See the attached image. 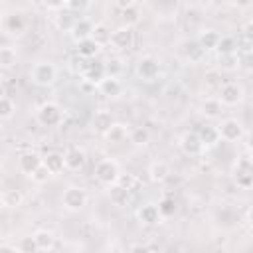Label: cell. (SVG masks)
<instances>
[{"label":"cell","mask_w":253,"mask_h":253,"mask_svg":"<svg viewBox=\"0 0 253 253\" xmlns=\"http://www.w3.org/2000/svg\"><path fill=\"white\" fill-rule=\"evenodd\" d=\"M231 176L241 190H249L253 186V162H251L249 154H243L235 160V164L231 168Z\"/></svg>","instance_id":"cell-1"},{"label":"cell","mask_w":253,"mask_h":253,"mask_svg":"<svg viewBox=\"0 0 253 253\" xmlns=\"http://www.w3.org/2000/svg\"><path fill=\"white\" fill-rule=\"evenodd\" d=\"M93 174H95V180H97L99 184H103V186L109 188V186L117 184L119 174H121V168H119V164H117L113 158H101V160L95 164Z\"/></svg>","instance_id":"cell-2"},{"label":"cell","mask_w":253,"mask_h":253,"mask_svg":"<svg viewBox=\"0 0 253 253\" xmlns=\"http://www.w3.org/2000/svg\"><path fill=\"white\" fill-rule=\"evenodd\" d=\"M57 77V67L51 61H38L32 65L30 69V79L38 85V87H47L55 81Z\"/></svg>","instance_id":"cell-3"},{"label":"cell","mask_w":253,"mask_h":253,"mask_svg":"<svg viewBox=\"0 0 253 253\" xmlns=\"http://www.w3.org/2000/svg\"><path fill=\"white\" fill-rule=\"evenodd\" d=\"M160 59H156L154 55H142L136 65H134V73L138 79L150 83V81H156L158 75H160Z\"/></svg>","instance_id":"cell-4"},{"label":"cell","mask_w":253,"mask_h":253,"mask_svg":"<svg viewBox=\"0 0 253 253\" xmlns=\"http://www.w3.org/2000/svg\"><path fill=\"white\" fill-rule=\"evenodd\" d=\"M61 206L67 211H81L87 206V192L79 186H67L61 194Z\"/></svg>","instance_id":"cell-5"},{"label":"cell","mask_w":253,"mask_h":253,"mask_svg":"<svg viewBox=\"0 0 253 253\" xmlns=\"http://www.w3.org/2000/svg\"><path fill=\"white\" fill-rule=\"evenodd\" d=\"M61 117H63L61 107L57 103H51V101L40 105L38 111H36V121L42 126H57L61 123Z\"/></svg>","instance_id":"cell-6"},{"label":"cell","mask_w":253,"mask_h":253,"mask_svg":"<svg viewBox=\"0 0 253 253\" xmlns=\"http://www.w3.org/2000/svg\"><path fill=\"white\" fill-rule=\"evenodd\" d=\"M243 97H245V91H243V87H241L239 83H235V81L223 83V85L219 87V95H217V99H219V103H221L223 107H235V105H239V103L243 101Z\"/></svg>","instance_id":"cell-7"},{"label":"cell","mask_w":253,"mask_h":253,"mask_svg":"<svg viewBox=\"0 0 253 253\" xmlns=\"http://www.w3.org/2000/svg\"><path fill=\"white\" fill-rule=\"evenodd\" d=\"M217 132H219V140L237 142V140L243 138L245 128H243L241 121H237V119H223V121L217 125Z\"/></svg>","instance_id":"cell-8"},{"label":"cell","mask_w":253,"mask_h":253,"mask_svg":"<svg viewBox=\"0 0 253 253\" xmlns=\"http://www.w3.org/2000/svg\"><path fill=\"white\" fill-rule=\"evenodd\" d=\"M109 43H111L115 49H119V51L132 47V43H134V32H132V26H126V24H125V26L113 30V32H111V40H109Z\"/></svg>","instance_id":"cell-9"},{"label":"cell","mask_w":253,"mask_h":253,"mask_svg":"<svg viewBox=\"0 0 253 253\" xmlns=\"http://www.w3.org/2000/svg\"><path fill=\"white\" fill-rule=\"evenodd\" d=\"M180 150L186 154V156H200L204 150H206V146L202 144V140H200V136H198V132H184L182 136H180Z\"/></svg>","instance_id":"cell-10"},{"label":"cell","mask_w":253,"mask_h":253,"mask_svg":"<svg viewBox=\"0 0 253 253\" xmlns=\"http://www.w3.org/2000/svg\"><path fill=\"white\" fill-rule=\"evenodd\" d=\"M63 162H65V170H71V172H79L85 162H87V154L83 148L79 146H71L63 152Z\"/></svg>","instance_id":"cell-11"},{"label":"cell","mask_w":253,"mask_h":253,"mask_svg":"<svg viewBox=\"0 0 253 253\" xmlns=\"http://www.w3.org/2000/svg\"><path fill=\"white\" fill-rule=\"evenodd\" d=\"M136 219H138L142 225L152 227V225H158V223L162 221V215H160V211H158V206L148 202V204H142V206L136 210Z\"/></svg>","instance_id":"cell-12"},{"label":"cell","mask_w":253,"mask_h":253,"mask_svg":"<svg viewBox=\"0 0 253 253\" xmlns=\"http://www.w3.org/2000/svg\"><path fill=\"white\" fill-rule=\"evenodd\" d=\"M2 28L12 36H20L26 30V16L22 12H8L2 20Z\"/></svg>","instance_id":"cell-13"},{"label":"cell","mask_w":253,"mask_h":253,"mask_svg":"<svg viewBox=\"0 0 253 253\" xmlns=\"http://www.w3.org/2000/svg\"><path fill=\"white\" fill-rule=\"evenodd\" d=\"M97 91L103 95V97H109V99H115L123 93V83L119 77H113V75H105L99 83H97Z\"/></svg>","instance_id":"cell-14"},{"label":"cell","mask_w":253,"mask_h":253,"mask_svg":"<svg viewBox=\"0 0 253 253\" xmlns=\"http://www.w3.org/2000/svg\"><path fill=\"white\" fill-rule=\"evenodd\" d=\"M105 75H107V73H105V63L87 59V65H85V69H83V73H81V79L97 87V83H99Z\"/></svg>","instance_id":"cell-15"},{"label":"cell","mask_w":253,"mask_h":253,"mask_svg":"<svg viewBox=\"0 0 253 253\" xmlns=\"http://www.w3.org/2000/svg\"><path fill=\"white\" fill-rule=\"evenodd\" d=\"M170 166H168V162H164V160H154V162H150V166H148V178H150V182H154V184H162L164 180H168L170 178Z\"/></svg>","instance_id":"cell-16"},{"label":"cell","mask_w":253,"mask_h":253,"mask_svg":"<svg viewBox=\"0 0 253 253\" xmlns=\"http://www.w3.org/2000/svg\"><path fill=\"white\" fill-rule=\"evenodd\" d=\"M221 109H223V105L219 103L217 97H208L200 103V115L206 119H211V121L221 117Z\"/></svg>","instance_id":"cell-17"},{"label":"cell","mask_w":253,"mask_h":253,"mask_svg":"<svg viewBox=\"0 0 253 253\" xmlns=\"http://www.w3.org/2000/svg\"><path fill=\"white\" fill-rule=\"evenodd\" d=\"M0 204L2 208H8V210H16L24 204V194L16 188H8V190H2L0 192Z\"/></svg>","instance_id":"cell-18"},{"label":"cell","mask_w":253,"mask_h":253,"mask_svg":"<svg viewBox=\"0 0 253 253\" xmlns=\"http://www.w3.org/2000/svg\"><path fill=\"white\" fill-rule=\"evenodd\" d=\"M40 164H42V156H40L38 152H34V150H28V152L20 154V158H18L20 170H22L24 174H28V176H30Z\"/></svg>","instance_id":"cell-19"},{"label":"cell","mask_w":253,"mask_h":253,"mask_svg":"<svg viewBox=\"0 0 253 253\" xmlns=\"http://www.w3.org/2000/svg\"><path fill=\"white\" fill-rule=\"evenodd\" d=\"M91 32H93V22L87 20V18H77L69 34H71V38L75 42H81L85 38H91Z\"/></svg>","instance_id":"cell-20"},{"label":"cell","mask_w":253,"mask_h":253,"mask_svg":"<svg viewBox=\"0 0 253 253\" xmlns=\"http://www.w3.org/2000/svg\"><path fill=\"white\" fill-rule=\"evenodd\" d=\"M42 164H43L53 176H57V174H61V172L65 170L63 154H59V152H47L45 156H42Z\"/></svg>","instance_id":"cell-21"},{"label":"cell","mask_w":253,"mask_h":253,"mask_svg":"<svg viewBox=\"0 0 253 253\" xmlns=\"http://www.w3.org/2000/svg\"><path fill=\"white\" fill-rule=\"evenodd\" d=\"M126 134H128V126L123 125V123H113V125L103 132V136H105L109 142H113V144H119V142L126 140Z\"/></svg>","instance_id":"cell-22"},{"label":"cell","mask_w":253,"mask_h":253,"mask_svg":"<svg viewBox=\"0 0 253 253\" xmlns=\"http://www.w3.org/2000/svg\"><path fill=\"white\" fill-rule=\"evenodd\" d=\"M196 132H198V136H200V140H202V144H204L206 148L215 146V144L219 142V132H217V126L204 125V126H200Z\"/></svg>","instance_id":"cell-23"},{"label":"cell","mask_w":253,"mask_h":253,"mask_svg":"<svg viewBox=\"0 0 253 253\" xmlns=\"http://www.w3.org/2000/svg\"><path fill=\"white\" fill-rule=\"evenodd\" d=\"M77 43V55H81V57H85V59H93L99 51H101V45L97 43V42H93L91 38H85V40H81V42H75Z\"/></svg>","instance_id":"cell-24"},{"label":"cell","mask_w":253,"mask_h":253,"mask_svg":"<svg viewBox=\"0 0 253 253\" xmlns=\"http://www.w3.org/2000/svg\"><path fill=\"white\" fill-rule=\"evenodd\" d=\"M93 128L97 130V132H105L113 123H115V119H113V115L107 111V109H99V111H95V115H93Z\"/></svg>","instance_id":"cell-25"},{"label":"cell","mask_w":253,"mask_h":253,"mask_svg":"<svg viewBox=\"0 0 253 253\" xmlns=\"http://www.w3.org/2000/svg\"><path fill=\"white\" fill-rule=\"evenodd\" d=\"M126 138L134 146H146L150 142V130L146 126H132V128H128Z\"/></svg>","instance_id":"cell-26"},{"label":"cell","mask_w":253,"mask_h":253,"mask_svg":"<svg viewBox=\"0 0 253 253\" xmlns=\"http://www.w3.org/2000/svg\"><path fill=\"white\" fill-rule=\"evenodd\" d=\"M109 198H111L113 206L123 208V206H126L130 202V190H126V188H123L119 184H113V186H109Z\"/></svg>","instance_id":"cell-27"},{"label":"cell","mask_w":253,"mask_h":253,"mask_svg":"<svg viewBox=\"0 0 253 253\" xmlns=\"http://www.w3.org/2000/svg\"><path fill=\"white\" fill-rule=\"evenodd\" d=\"M34 239H36L38 251H51L55 247V235L49 229H38L34 233Z\"/></svg>","instance_id":"cell-28"},{"label":"cell","mask_w":253,"mask_h":253,"mask_svg":"<svg viewBox=\"0 0 253 253\" xmlns=\"http://www.w3.org/2000/svg\"><path fill=\"white\" fill-rule=\"evenodd\" d=\"M206 55V49L196 42V40H190L184 43V57L190 61V63H198L202 61V57Z\"/></svg>","instance_id":"cell-29"},{"label":"cell","mask_w":253,"mask_h":253,"mask_svg":"<svg viewBox=\"0 0 253 253\" xmlns=\"http://www.w3.org/2000/svg\"><path fill=\"white\" fill-rule=\"evenodd\" d=\"M196 42H198L206 51H213L215 45H217V42H219V34H217L215 30H204V32H200V36L196 38Z\"/></svg>","instance_id":"cell-30"},{"label":"cell","mask_w":253,"mask_h":253,"mask_svg":"<svg viewBox=\"0 0 253 253\" xmlns=\"http://www.w3.org/2000/svg\"><path fill=\"white\" fill-rule=\"evenodd\" d=\"M16 63H18V51L12 45H2L0 47V67L12 69Z\"/></svg>","instance_id":"cell-31"},{"label":"cell","mask_w":253,"mask_h":253,"mask_svg":"<svg viewBox=\"0 0 253 253\" xmlns=\"http://www.w3.org/2000/svg\"><path fill=\"white\" fill-rule=\"evenodd\" d=\"M91 40L97 42L101 47H103V45H109V40H111V28H109L107 24H93Z\"/></svg>","instance_id":"cell-32"},{"label":"cell","mask_w":253,"mask_h":253,"mask_svg":"<svg viewBox=\"0 0 253 253\" xmlns=\"http://www.w3.org/2000/svg\"><path fill=\"white\" fill-rule=\"evenodd\" d=\"M213 51H217V55L237 53V40L233 36H219V42H217Z\"/></svg>","instance_id":"cell-33"},{"label":"cell","mask_w":253,"mask_h":253,"mask_svg":"<svg viewBox=\"0 0 253 253\" xmlns=\"http://www.w3.org/2000/svg\"><path fill=\"white\" fill-rule=\"evenodd\" d=\"M75 20H77V18L73 16V12H69V10L59 12V14L55 16V28H57L59 32H71Z\"/></svg>","instance_id":"cell-34"},{"label":"cell","mask_w":253,"mask_h":253,"mask_svg":"<svg viewBox=\"0 0 253 253\" xmlns=\"http://www.w3.org/2000/svg\"><path fill=\"white\" fill-rule=\"evenodd\" d=\"M156 206H158V211H160L162 219H164V217H172V215L176 213V200H174V198H170V196L162 198Z\"/></svg>","instance_id":"cell-35"},{"label":"cell","mask_w":253,"mask_h":253,"mask_svg":"<svg viewBox=\"0 0 253 253\" xmlns=\"http://www.w3.org/2000/svg\"><path fill=\"white\" fill-rule=\"evenodd\" d=\"M51 178H53V174H51L43 164H40V166L30 174V180H32L34 184H40V186H42V184H47Z\"/></svg>","instance_id":"cell-36"},{"label":"cell","mask_w":253,"mask_h":253,"mask_svg":"<svg viewBox=\"0 0 253 253\" xmlns=\"http://www.w3.org/2000/svg\"><path fill=\"white\" fill-rule=\"evenodd\" d=\"M219 67L223 71H233L239 67V55L237 53H227V55H219Z\"/></svg>","instance_id":"cell-37"},{"label":"cell","mask_w":253,"mask_h":253,"mask_svg":"<svg viewBox=\"0 0 253 253\" xmlns=\"http://www.w3.org/2000/svg\"><path fill=\"white\" fill-rule=\"evenodd\" d=\"M16 113V105L10 97H0V119L6 121V119H12Z\"/></svg>","instance_id":"cell-38"},{"label":"cell","mask_w":253,"mask_h":253,"mask_svg":"<svg viewBox=\"0 0 253 253\" xmlns=\"http://www.w3.org/2000/svg\"><path fill=\"white\" fill-rule=\"evenodd\" d=\"M117 184L132 192V190L138 186V178H136L134 174H119V180H117Z\"/></svg>","instance_id":"cell-39"},{"label":"cell","mask_w":253,"mask_h":253,"mask_svg":"<svg viewBox=\"0 0 253 253\" xmlns=\"http://www.w3.org/2000/svg\"><path fill=\"white\" fill-rule=\"evenodd\" d=\"M18 251H22V253H36V251H38V245H36L34 235H30V237H22L20 243H18Z\"/></svg>","instance_id":"cell-40"},{"label":"cell","mask_w":253,"mask_h":253,"mask_svg":"<svg viewBox=\"0 0 253 253\" xmlns=\"http://www.w3.org/2000/svg\"><path fill=\"white\" fill-rule=\"evenodd\" d=\"M121 71H123V63H121V59H109L107 63H105V73L107 75H113V77H119L121 75Z\"/></svg>","instance_id":"cell-41"},{"label":"cell","mask_w":253,"mask_h":253,"mask_svg":"<svg viewBox=\"0 0 253 253\" xmlns=\"http://www.w3.org/2000/svg\"><path fill=\"white\" fill-rule=\"evenodd\" d=\"M123 20L126 22V26H134V24L138 22V10H136V6L125 8V10H123Z\"/></svg>","instance_id":"cell-42"},{"label":"cell","mask_w":253,"mask_h":253,"mask_svg":"<svg viewBox=\"0 0 253 253\" xmlns=\"http://www.w3.org/2000/svg\"><path fill=\"white\" fill-rule=\"evenodd\" d=\"M89 2L91 0H65V8L69 12H81V10H85L89 6Z\"/></svg>","instance_id":"cell-43"},{"label":"cell","mask_w":253,"mask_h":253,"mask_svg":"<svg viewBox=\"0 0 253 253\" xmlns=\"http://www.w3.org/2000/svg\"><path fill=\"white\" fill-rule=\"evenodd\" d=\"M43 6L47 10H53V12H59L65 8V0H43Z\"/></svg>","instance_id":"cell-44"},{"label":"cell","mask_w":253,"mask_h":253,"mask_svg":"<svg viewBox=\"0 0 253 253\" xmlns=\"http://www.w3.org/2000/svg\"><path fill=\"white\" fill-rule=\"evenodd\" d=\"M115 6H117L119 10H125V8L134 6V0H115Z\"/></svg>","instance_id":"cell-45"},{"label":"cell","mask_w":253,"mask_h":253,"mask_svg":"<svg viewBox=\"0 0 253 253\" xmlns=\"http://www.w3.org/2000/svg\"><path fill=\"white\" fill-rule=\"evenodd\" d=\"M233 4H235L237 8H249L251 0H233Z\"/></svg>","instance_id":"cell-46"}]
</instances>
